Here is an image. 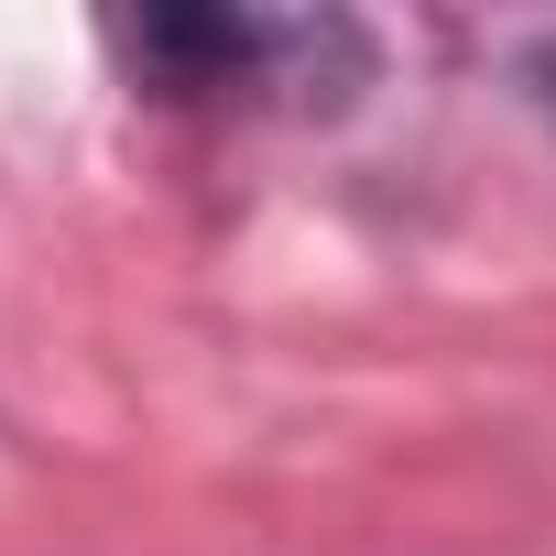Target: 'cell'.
I'll return each instance as SVG.
<instances>
[{
  "label": "cell",
  "instance_id": "obj_1",
  "mask_svg": "<svg viewBox=\"0 0 556 556\" xmlns=\"http://www.w3.org/2000/svg\"><path fill=\"white\" fill-rule=\"evenodd\" d=\"M99 55L142 110L175 121H328L382 77V34L361 12H218V0L110 12Z\"/></svg>",
  "mask_w": 556,
  "mask_h": 556
},
{
  "label": "cell",
  "instance_id": "obj_2",
  "mask_svg": "<svg viewBox=\"0 0 556 556\" xmlns=\"http://www.w3.org/2000/svg\"><path fill=\"white\" fill-rule=\"evenodd\" d=\"M513 99H523V110L545 121V142H556V23L513 45Z\"/></svg>",
  "mask_w": 556,
  "mask_h": 556
}]
</instances>
